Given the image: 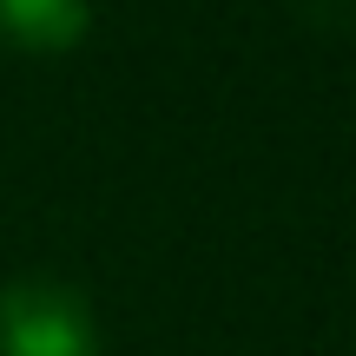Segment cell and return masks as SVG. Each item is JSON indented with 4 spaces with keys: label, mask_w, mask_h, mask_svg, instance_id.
Returning <instances> with one entry per match:
<instances>
[{
    "label": "cell",
    "mask_w": 356,
    "mask_h": 356,
    "mask_svg": "<svg viewBox=\"0 0 356 356\" xmlns=\"http://www.w3.org/2000/svg\"><path fill=\"white\" fill-rule=\"evenodd\" d=\"M0 356H99V317L66 277H13L0 291Z\"/></svg>",
    "instance_id": "cell-1"
},
{
    "label": "cell",
    "mask_w": 356,
    "mask_h": 356,
    "mask_svg": "<svg viewBox=\"0 0 356 356\" xmlns=\"http://www.w3.org/2000/svg\"><path fill=\"white\" fill-rule=\"evenodd\" d=\"M92 26V0H0V40L26 53H66Z\"/></svg>",
    "instance_id": "cell-2"
}]
</instances>
